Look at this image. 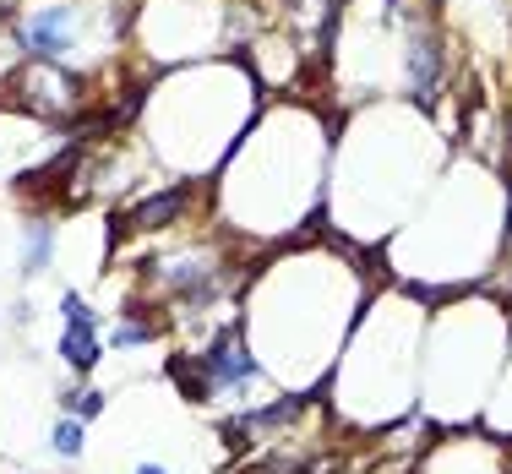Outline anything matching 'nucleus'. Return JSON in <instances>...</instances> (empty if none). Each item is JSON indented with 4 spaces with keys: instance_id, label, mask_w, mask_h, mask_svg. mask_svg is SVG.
I'll return each instance as SVG.
<instances>
[{
    "instance_id": "obj_1",
    "label": "nucleus",
    "mask_w": 512,
    "mask_h": 474,
    "mask_svg": "<svg viewBox=\"0 0 512 474\" xmlns=\"http://www.w3.org/2000/svg\"><path fill=\"white\" fill-rule=\"evenodd\" d=\"M197 366H202V376H207L213 387H246L251 376L262 371V366H256V355L246 349V338H240L235 327H229V333H218L213 344L202 349Z\"/></svg>"
},
{
    "instance_id": "obj_2",
    "label": "nucleus",
    "mask_w": 512,
    "mask_h": 474,
    "mask_svg": "<svg viewBox=\"0 0 512 474\" xmlns=\"http://www.w3.org/2000/svg\"><path fill=\"white\" fill-rule=\"evenodd\" d=\"M71 39H77V11H71V6L33 11V17L22 22V50L39 55V60H60V55H71Z\"/></svg>"
},
{
    "instance_id": "obj_3",
    "label": "nucleus",
    "mask_w": 512,
    "mask_h": 474,
    "mask_svg": "<svg viewBox=\"0 0 512 474\" xmlns=\"http://www.w3.org/2000/svg\"><path fill=\"white\" fill-rule=\"evenodd\" d=\"M404 77L420 99H431L436 82H442V39L431 28H414L409 44H404Z\"/></svg>"
},
{
    "instance_id": "obj_4",
    "label": "nucleus",
    "mask_w": 512,
    "mask_h": 474,
    "mask_svg": "<svg viewBox=\"0 0 512 474\" xmlns=\"http://www.w3.org/2000/svg\"><path fill=\"white\" fill-rule=\"evenodd\" d=\"M191 197H197V186H169V191H158V197H148L142 208H131V224H137V229L175 224V218L191 208Z\"/></svg>"
},
{
    "instance_id": "obj_5",
    "label": "nucleus",
    "mask_w": 512,
    "mask_h": 474,
    "mask_svg": "<svg viewBox=\"0 0 512 474\" xmlns=\"http://www.w3.org/2000/svg\"><path fill=\"white\" fill-rule=\"evenodd\" d=\"M60 360L77 371H88L99 360V344H93V327L88 322H66V338H60Z\"/></svg>"
},
{
    "instance_id": "obj_6",
    "label": "nucleus",
    "mask_w": 512,
    "mask_h": 474,
    "mask_svg": "<svg viewBox=\"0 0 512 474\" xmlns=\"http://www.w3.org/2000/svg\"><path fill=\"white\" fill-rule=\"evenodd\" d=\"M55 453L60 458H82V425L77 420H60L55 425Z\"/></svg>"
},
{
    "instance_id": "obj_7",
    "label": "nucleus",
    "mask_w": 512,
    "mask_h": 474,
    "mask_svg": "<svg viewBox=\"0 0 512 474\" xmlns=\"http://www.w3.org/2000/svg\"><path fill=\"white\" fill-rule=\"evenodd\" d=\"M50 262V229H33L28 246H22V267H44Z\"/></svg>"
},
{
    "instance_id": "obj_8",
    "label": "nucleus",
    "mask_w": 512,
    "mask_h": 474,
    "mask_svg": "<svg viewBox=\"0 0 512 474\" xmlns=\"http://www.w3.org/2000/svg\"><path fill=\"white\" fill-rule=\"evenodd\" d=\"M60 311H66V322H88L93 327V311H88V300H82V295H66V300H60Z\"/></svg>"
},
{
    "instance_id": "obj_9",
    "label": "nucleus",
    "mask_w": 512,
    "mask_h": 474,
    "mask_svg": "<svg viewBox=\"0 0 512 474\" xmlns=\"http://www.w3.org/2000/svg\"><path fill=\"white\" fill-rule=\"evenodd\" d=\"M77 404H82V415H99V409H104V393H99V387H82Z\"/></svg>"
},
{
    "instance_id": "obj_10",
    "label": "nucleus",
    "mask_w": 512,
    "mask_h": 474,
    "mask_svg": "<svg viewBox=\"0 0 512 474\" xmlns=\"http://www.w3.org/2000/svg\"><path fill=\"white\" fill-rule=\"evenodd\" d=\"M502 251H512V169H507V218H502Z\"/></svg>"
},
{
    "instance_id": "obj_11",
    "label": "nucleus",
    "mask_w": 512,
    "mask_h": 474,
    "mask_svg": "<svg viewBox=\"0 0 512 474\" xmlns=\"http://www.w3.org/2000/svg\"><path fill=\"white\" fill-rule=\"evenodd\" d=\"M137 474H169V469H164V464H142Z\"/></svg>"
}]
</instances>
